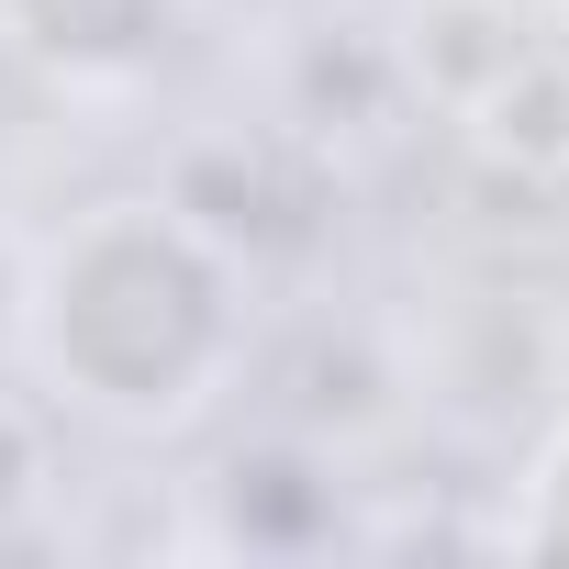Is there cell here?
Returning <instances> with one entry per match:
<instances>
[{"label":"cell","mask_w":569,"mask_h":569,"mask_svg":"<svg viewBox=\"0 0 569 569\" xmlns=\"http://www.w3.org/2000/svg\"><path fill=\"white\" fill-rule=\"evenodd\" d=\"M12 313H23L34 369L79 413L134 425V436L190 425L246 347L234 246L190 201H90L79 223L34 246Z\"/></svg>","instance_id":"6da1fadb"},{"label":"cell","mask_w":569,"mask_h":569,"mask_svg":"<svg viewBox=\"0 0 569 569\" xmlns=\"http://www.w3.org/2000/svg\"><path fill=\"white\" fill-rule=\"evenodd\" d=\"M179 34V0H0V46L57 90H134Z\"/></svg>","instance_id":"7a4b0ae2"},{"label":"cell","mask_w":569,"mask_h":569,"mask_svg":"<svg viewBox=\"0 0 569 569\" xmlns=\"http://www.w3.org/2000/svg\"><path fill=\"white\" fill-rule=\"evenodd\" d=\"M458 134H469L480 168H502V179H525V190L569 179V46L536 34V46L458 112Z\"/></svg>","instance_id":"3957f363"},{"label":"cell","mask_w":569,"mask_h":569,"mask_svg":"<svg viewBox=\"0 0 569 569\" xmlns=\"http://www.w3.org/2000/svg\"><path fill=\"white\" fill-rule=\"evenodd\" d=\"M536 46V23L513 12V0H413V34H402V79L458 123L513 57Z\"/></svg>","instance_id":"277c9868"},{"label":"cell","mask_w":569,"mask_h":569,"mask_svg":"<svg viewBox=\"0 0 569 569\" xmlns=\"http://www.w3.org/2000/svg\"><path fill=\"white\" fill-rule=\"evenodd\" d=\"M336 536V480L302 447L223 458V547H313Z\"/></svg>","instance_id":"5b68a950"},{"label":"cell","mask_w":569,"mask_h":569,"mask_svg":"<svg viewBox=\"0 0 569 569\" xmlns=\"http://www.w3.org/2000/svg\"><path fill=\"white\" fill-rule=\"evenodd\" d=\"M502 547H525V558H569V425L536 447V469H525V502L502 513Z\"/></svg>","instance_id":"8992f818"},{"label":"cell","mask_w":569,"mask_h":569,"mask_svg":"<svg viewBox=\"0 0 569 569\" xmlns=\"http://www.w3.org/2000/svg\"><path fill=\"white\" fill-rule=\"evenodd\" d=\"M34 491H46V436L23 402H0V547H34Z\"/></svg>","instance_id":"52a82bcc"},{"label":"cell","mask_w":569,"mask_h":569,"mask_svg":"<svg viewBox=\"0 0 569 569\" xmlns=\"http://www.w3.org/2000/svg\"><path fill=\"white\" fill-rule=\"evenodd\" d=\"M547 12H558V23H569V0H547Z\"/></svg>","instance_id":"ba28073f"}]
</instances>
